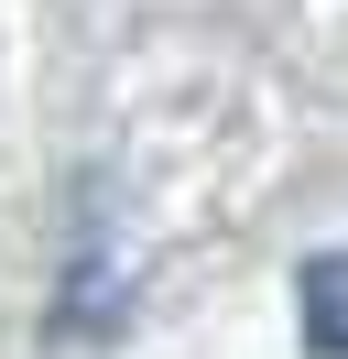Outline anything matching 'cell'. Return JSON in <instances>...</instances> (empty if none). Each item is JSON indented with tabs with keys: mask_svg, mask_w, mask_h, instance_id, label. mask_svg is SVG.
I'll list each match as a JSON object with an SVG mask.
<instances>
[{
	"mask_svg": "<svg viewBox=\"0 0 348 359\" xmlns=\"http://www.w3.org/2000/svg\"><path fill=\"white\" fill-rule=\"evenodd\" d=\"M294 316H304V348L316 359H348V250H316L294 272Z\"/></svg>",
	"mask_w": 348,
	"mask_h": 359,
	"instance_id": "6da1fadb",
	"label": "cell"
}]
</instances>
